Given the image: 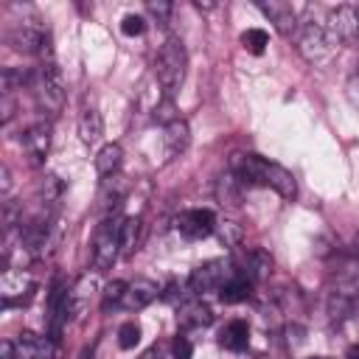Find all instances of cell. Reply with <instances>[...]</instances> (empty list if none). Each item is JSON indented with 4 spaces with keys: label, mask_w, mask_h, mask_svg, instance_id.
<instances>
[{
    "label": "cell",
    "mask_w": 359,
    "mask_h": 359,
    "mask_svg": "<svg viewBox=\"0 0 359 359\" xmlns=\"http://www.w3.org/2000/svg\"><path fill=\"white\" fill-rule=\"evenodd\" d=\"M39 67L34 73V95H36V104L39 109H45L50 118L62 112L65 107V76L59 70V62H56V50H53V36L48 31L42 48H39Z\"/></svg>",
    "instance_id": "cell-1"
},
{
    "label": "cell",
    "mask_w": 359,
    "mask_h": 359,
    "mask_svg": "<svg viewBox=\"0 0 359 359\" xmlns=\"http://www.w3.org/2000/svg\"><path fill=\"white\" fill-rule=\"evenodd\" d=\"M356 303H359V272L353 264H345L339 266L331 280H328V289H325V314L331 323H345L353 311H356Z\"/></svg>",
    "instance_id": "cell-2"
},
{
    "label": "cell",
    "mask_w": 359,
    "mask_h": 359,
    "mask_svg": "<svg viewBox=\"0 0 359 359\" xmlns=\"http://www.w3.org/2000/svg\"><path fill=\"white\" fill-rule=\"evenodd\" d=\"M185 73H188V53H185V45L180 36H168L157 56H154V76L160 81V87L165 90V95L171 98L182 81H185Z\"/></svg>",
    "instance_id": "cell-3"
},
{
    "label": "cell",
    "mask_w": 359,
    "mask_h": 359,
    "mask_svg": "<svg viewBox=\"0 0 359 359\" xmlns=\"http://www.w3.org/2000/svg\"><path fill=\"white\" fill-rule=\"evenodd\" d=\"M123 219L126 216H121V210L104 213V219L95 227V236H93V266L98 272L112 269V264L121 255V227H123Z\"/></svg>",
    "instance_id": "cell-4"
},
{
    "label": "cell",
    "mask_w": 359,
    "mask_h": 359,
    "mask_svg": "<svg viewBox=\"0 0 359 359\" xmlns=\"http://www.w3.org/2000/svg\"><path fill=\"white\" fill-rule=\"evenodd\" d=\"M294 39H297L300 56H303L309 65H323V62H328L331 53H334V42H331L325 25H323V22H314L311 17L297 25Z\"/></svg>",
    "instance_id": "cell-5"
},
{
    "label": "cell",
    "mask_w": 359,
    "mask_h": 359,
    "mask_svg": "<svg viewBox=\"0 0 359 359\" xmlns=\"http://www.w3.org/2000/svg\"><path fill=\"white\" fill-rule=\"evenodd\" d=\"M236 272H238V269L233 266V261H230V258H210V261L199 264V266L191 272L188 286H191V292H196V294L219 292V289H222V286H224Z\"/></svg>",
    "instance_id": "cell-6"
},
{
    "label": "cell",
    "mask_w": 359,
    "mask_h": 359,
    "mask_svg": "<svg viewBox=\"0 0 359 359\" xmlns=\"http://www.w3.org/2000/svg\"><path fill=\"white\" fill-rule=\"evenodd\" d=\"M325 31L337 45H359V8L356 6H337L328 11Z\"/></svg>",
    "instance_id": "cell-7"
},
{
    "label": "cell",
    "mask_w": 359,
    "mask_h": 359,
    "mask_svg": "<svg viewBox=\"0 0 359 359\" xmlns=\"http://www.w3.org/2000/svg\"><path fill=\"white\" fill-rule=\"evenodd\" d=\"M34 278L28 275V272H22V269H11V266H6L3 269V278H0V297H3V306L8 309V306H22V303H28L31 300V294H34Z\"/></svg>",
    "instance_id": "cell-8"
},
{
    "label": "cell",
    "mask_w": 359,
    "mask_h": 359,
    "mask_svg": "<svg viewBox=\"0 0 359 359\" xmlns=\"http://www.w3.org/2000/svg\"><path fill=\"white\" fill-rule=\"evenodd\" d=\"M174 227L182 238L188 241H199V238H208L213 230H216V216L205 208H191V210H182L177 219H174Z\"/></svg>",
    "instance_id": "cell-9"
},
{
    "label": "cell",
    "mask_w": 359,
    "mask_h": 359,
    "mask_svg": "<svg viewBox=\"0 0 359 359\" xmlns=\"http://www.w3.org/2000/svg\"><path fill=\"white\" fill-rule=\"evenodd\" d=\"M22 149H25V157L34 163V165H42L48 151H50V121H34L25 132H22Z\"/></svg>",
    "instance_id": "cell-10"
},
{
    "label": "cell",
    "mask_w": 359,
    "mask_h": 359,
    "mask_svg": "<svg viewBox=\"0 0 359 359\" xmlns=\"http://www.w3.org/2000/svg\"><path fill=\"white\" fill-rule=\"evenodd\" d=\"M160 294H163V289L157 286V280H151V278H135V280L126 283V294H123V300H121V309H126V311H140V309H146L149 303H154Z\"/></svg>",
    "instance_id": "cell-11"
},
{
    "label": "cell",
    "mask_w": 359,
    "mask_h": 359,
    "mask_svg": "<svg viewBox=\"0 0 359 359\" xmlns=\"http://www.w3.org/2000/svg\"><path fill=\"white\" fill-rule=\"evenodd\" d=\"M79 137H81V143H87V146H95V143H101V137H104V121H101V112H98L93 95H84V101H81V112H79Z\"/></svg>",
    "instance_id": "cell-12"
},
{
    "label": "cell",
    "mask_w": 359,
    "mask_h": 359,
    "mask_svg": "<svg viewBox=\"0 0 359 359\" xmlns=\"http://www.w3.org/2000/svg\"><path fill=\"white\" fill-rule=\"evenodd\" d=\"M258 11L264 14V17H269V22L283 34V36H292V34H297V14H294V8L289 6V3H283V0H264V3H258Z\"/></svg>",
    "instance_id": "cell-13"
},
{
    "label": "cell",
    "mask_w": 359,
    "mask_h": 359,
    "mask_svg": "<svg viewBox=\"0 0 359 359\" xmlns=\"http://www.w3.org/2000/svg\"><path fill=\"white\" fill-rule=\"evenodd\" d=\"M264 185H269V188H272L280 199H286V202H292V199L297 196L294 174H292L289 168H283L280 163L266 160V165H264Z\"/></svg>",
    "instance_id": "cell-14"
},
{
    "label": "cell",
    "mask_w": 359,
    "mask_h": 359,
    "mask_svg": "<svg viewBox=\"0 0 359 359\" xmlns=\"http://www.w3.org/2000/svg\"><path fill=\"white\" fill-rule=\"evenodd\" d=\"M17 351H20V359H56V342L34 331H22L17 337Z\"/></svg>",
    "instance_id": "cell-15"
},
{
    "label": "cell",
    "mask_w": 359,
    "mask_h": 359,
    "mask_svg": "<svg viewBox=\"0 0 359 359\" xmlns=\"http://www.w3.org/2000/svg\"><path fill=\"white\" fill-rule=\"evenodd\" d=\"M210 323H213V311L202 300H185L177 309V325L180 328H208Z\"/></svg>",
    "instance_id": "cell-16"
},
{
    "label": "cell",
    "mask_w": 359,
    "mask_h": 359,
    "mask_svg": "<svg viewBox=\"0 0 359 359\" xmlns=\"http://www.w3.org/2000/svg\"><path fill=\"white\" fill-rule=\"evenodd\" d=\"M163 143H165V154H168V157H180V154L191 146V129H188V123H185L182 118L165 123V129H163Z\"/></svg>",
    "instance_id": "cell-17"
},
{
    "label": "cell",
    "mask_w": 359,
    "mask_h": 359,
    "mask_svg": "<svg viewBox=\"0 0 359 359\" xmlns=\"http://www.w3.org/2000/svg\"><path fill=\"white\" fill-rule=\"evenodd\" d=\"M123 196H126V182H123V177H121V174H115V177H107V180H101V191H98V205H101V208H104L107 213H115V210L121 208Z\"/></svg>",
    "instance_id": "cell-18"
},
{
    "label": "cell",
    "mask_w": 359,
    "mask_h": 359,
    "mask_svg": "<svg viewBox=\"0 0 359 359\" xmlns=\"http://www.w3.org/2000/svg\"><path fill=\"white\" fill-rule=\"evenodd\" d=\"M121 163H123V149H121L118 143H104V146L98 149V154H95V174H98L101 180L115 177L118 168H121Z\"/></svg>",
    "instance_id": "cell-19"
},
{
    "label": "cell",
    "mask_w": 359,
    "mask_h": 359,
    "mask_svg": "<svg viewBox=\"0 0 359 359\" xmlns=\"http://www.w3.org/2000/svg\"><path fill=\"white\" fill-rule=\"evenodd\" d=\"M143 244V219L140 216H126L121 227V255L132 258Z\"/></svg>",
    "instance_id": "cell-20"
},
{
    "label": "cell",
    "mask_w": 359,
    "mask_h": 359,
    "mask_svg": "<svg viewBox=\"0 0 359 359\" xmlns=\"http://www.w3.org/2000/svg\"><path fill=\"white\" fill-rule=\"evenodd\" d=\"M93 289H95V283H93V278H90V275H81V278L70 286V317H73V320H81V317H84V311L90 309Z\"/></svg>",
    "instance_id": "cell-21"
},
{
    "label": "cell",
    "mask_w": 359,
    "mask_h": 359,
    "mask_svg": "<svg viewBox=\"0 0 359 359\" xmlns=\"http://www.w3.org/2000/svg\"><path fill=\"white\" fill-rule=\"evenodd\" d=\"M219 345L227 351H244L250 345V325L244 320H230L222 331H219Z\"/></svg>",
    "instance_id": "cell-22"
},
{
    "label": "cell",
    "mask_w": 359,
    "mask_h": 359,
    "mask_svg": "<svg viewBox=\"0 0 359 359\" xmlns=\"http://www.w3.org/2000/svg\"><path fill=\"white\" fill-rule=\"evenodd\" d=\"M241 182L233 171H224L219 180H216V199L224 205V208H238L241 202Z\"/></svg>",
    "instance_id": "cell-23"
},
{
    "label": "cell",
    "mask_w": 359,
    "mask_h": 359,
    "mask_svg": "<svg viewBox=\"0 0 359 359\" xmlns=\"http://www.w3.org/2000/svg\"><path fill=\"white\" fill-rule=\"evenodd\" d=\"M252 283L255 280H264L269 272H272V255L266 252V250H261V247H255V250H250L247 252V261H244V269H241Z\"/></svg>",
    "instance_id": "cell-24"
},
{
    "label": "cell",
    "mask_w": 359,
    "mask_h": 359,
    "mask_svg": "<svg viewBox=\"0 0 359 359\" xmlns=\"http://www.w3.org/2000/svg\"><path fill=\"white\" fill-rule=\"evenodd\" d=\"M252 294V280L238 269L222 289H219V297L224 300V303H241V300H247Z\"/></svg>",
    "instance_id": "cell-25"
},
{
    "label": "cell",
    "mask_w": 359,
    "mask_h": 359,
    "mask_svg": "<svg viewBox=\"0 0 359 359\" xmlns=\"http://www.w3.org/2000/svg\"><path fill=\"white\" fill-rule=\"evenodd\" d=\"M241 45H244L250 53L261 56V53L266 50V45H269V36H266L264 28H247V31L241 34Z\"/></svg>",
    "instance_id": "cell-26"
},
{
    "label": "cell",
    "mask_w": 359,
    "mask_h": 359,
    "mask_svg": "<svg viewBox=\"0 0 359 359\" xmlns=\"http://www.w3.org/2000/svg\"><path fill=\"white\" fill-rule=\"evenodd\" d=\"M216 233L224 247H238L244 241V230L236 222H216Z\"/></svg>",
    "instance_id": "cell-27"
},
{
    "label": "cell",
    "mask_w": 359,
    "mask_h": 359,
    "mask_svg": "<svg viewBox=\"0 0 359 359\" xmlns=\"http://www.w3.org/2000/svg\"><path fill=\"white\" fill-rule=\"evenodd\" d=\"M123 294H126V280H112V283H107V286H104V294H101V309L109 311L112 306H121Z\"/></svg>",
    "instance_id": "cell-28"
},
{
    "label": "cell",
    "mask_w": 359,
    "mask_h": 359,
    "mask_svg": "<svg viewBox=\"0 0 359 359\" xmlns=\"http://www.w3.org/2000/svg\"><path fill=\"white\" fill-rule=\"evenodd\" d=\"M140 342V325L137 323H123L121 328H118V348L121 351H132L135 345Z\"/></svg>",
    "instance_id": "cell-29"
},
{
    "label": "cell",
    "mask_w": 359,
    "mask_h": 359,
    "mask_svg": "<svg viewBox=\"0 0 359 359\" xmlns=\"http://www.w3.org/2000/svg\"><path fill=\"white\" fill-rule=\"evenodd\" d=\"M121 31H123L126 36H140V34L146 31V20H143L140 14H126V17L121 20Z\"/></svg>",
    "instance_id": "cell-30"
},
{
    "label": "cell",
    "mask_w": 359,
    "mask_h": 359,
    "mask_svg": "<svg viewBox=\"0 0 359 359\" xmlns=\"http://www.w3.org/2000/svg\"><path fill=\"white\" fill-rule=\"evenodd\" d=\"M154 118H157V121H163V123H171V121H177L180 115H177V109H174V101H171V98H163V101H157V107H154Z\"/></svg>",
    "instance_id": "cell-31"
},
{
    "label": "cell",
    "mask_w": 359,
    "mask_h": 359,
    "mask_svg": "<svg viewBox=\"0 0 359 359\" xmlns=\"http://www.w3.org/2000/svg\"><path fill=\"white\" fill-rule=\"evenodd\" d=\"M171 356H174V359H191V356H194V345H191V339L177 334L174 342H171Z\"/></svg>",
    "instance_id": "cell-32"
},
{
    "label": "cell",
    "mask_w": 359,
    "mask_h": 359,
    "mask_svg": "<svg viewBox=\"0 0 359 359\" xmlns=\"http://www.w3.org/2000/svg\"><path fill=\"white\" fill-rule=\"evenodd\" d=\"M345 98H348V104L359 112V73L348 76V81H345Z\"/></svg>",
    "instance_id": "cell-33"
},
{
    "label": "cell",
    "mask_w": 359,
    "mask_h": 359,
    "mask_svg": "<svg viewBox=\"0 0 359 359\" xmlns=\"http://www.w3.org/2000/svg\"><path fill=\"white\" fill-rule=\"evenodd\" d=\"M146 8H149V14H151V17H157L160 22H165V20H168V14H171V3H163V0H157V3H154V0H149V3H146Z\"/></svg>",
    "instance_id": "cell-34"
},
{
    "label": "cell",
    "mask_w": 359,
    "mask_h": 359,
    "mask_svg": "<svg viewBox=\"0 0 359 359\" xmlns=\"http://www.w3.org/2000/svg\"><path fill=\"white\" fill-rule=\"evenodd\" d=\"M14 109H17L14 95H3V101H0V121H3V123H8V121L14 118Z\"/></svg>",
    "instance_id": "cell-35"
},
{
    "label": "cell",
    "mask_w": 359,
    "mask_h": 359,
    "mask_svg": "<svg viewBox=\"0 0 359 359\" xmlns=\"http://www.w3.org/2000/svg\"><path fill=\"white\" fill-rule=\"evenodd\" d=\"M0 359H20L17 342H11V339H3V342H0Z\"/></svg>",
    "instance_id": "cell-36"
},
{
    "label": "cell",
    "mask_w": 359,
    "mask_h": 359,
    "mask_svg": "<svg viewBox=\"0 0 359 359\" xmlns=\"http://www.w3.org/2000/svg\"><path fill=\"white\" fill-rule=\"evenodd\" d=\"M0 177H3V196H8V188H11V171H8V165H3L0 168Z\"/></svg>",
    "instance_id": "cell-37"
},
{
    "label": "cell",
    "mask_w": 359,
    "mask_h": 359,
    "mask_svg": "<svg viewBox=\"0 0 359 359\" xmlns=\"http://www.w3.org/2000/svg\"><path fill=\"white\" fill-rule=\"evenodd\" d=\"M140 359H160V348H157V345H151V348H146V351L140 353Z\"/></svg>",
    "instance_id": "cell-38"
},
{
    "label": "cell",
    "mask_w": 359,
    "mask_h": 359,
    "mask_svg": "<svg viewBox=\"0 0 359 359\" xmlns=\"http://www.w3.org/2000/svg\"><path fill=\"white\" fill-rule=\"evenodd\" d=\"M345 359H359V345H351V348L345 351Z\"/></svg>",
    "instance_id": "cell-39"
},
{
    "label": "cell",
    "mask_w": 359,
    "mask_h": 359,
    "mask_svg": "<svg viewBox=\"0 0 359 359\" xmlns=\"http://www.w3.org/2000/svg\"><path fill=\"white\" fill-rule=\"evenodd\" d=\"M194 6H196L199 11H210V8H213V3H194Z\"/></svg>",
    "instance_id": "cell-40"
},
{
    "label": "cell",
    "mask_w": 359,
    "mask_h": 359,
    "mask_svg": "<svg viewBox=\"0 0 359 359\" xmlns=\"http://www.w3.org/2000/svg\"><path fill=\"white\" fill-rule=\"evenodd\" d=\"M93 356H95V351H93V348H84V351H81V359H93Z\"/></svg>",
    "instance_id": "cell-41"
},
{
    "label": "cell",
    "mask_w": 359,
    "mask_h": 359,
    "mask_svg": "<svg viewBox=\"0 0 359 359\" xmlns=\"http://www.w3.org/2000/svg\"><path fill=\"white\" fill-rule=\"evenodd\" d=\"M311 359H331V356H311Z\"/></svg>",
    "instance_id": "cell-42"
},
{
    "label": "cell",
    "mask_w": 359,
    "mask_h": 359,
    "mask_svg": "<svg viewBox=\"0 0 359 359\" xmlns=\"http://www.w3.org/2000/svg\"><path fill=\"white\" fill-rule=\"evenodd\" d=\"M250 359H266V356H250Z\"/></svg>",
    "instance_id": "cell-43"
}]
</instances>
